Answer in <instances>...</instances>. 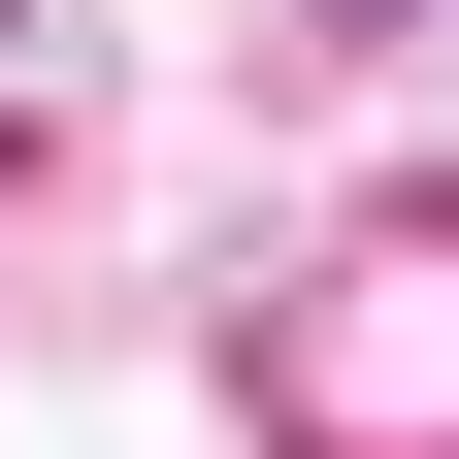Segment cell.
<instances>
[{"label": "cell", "instance_id": "6da1fadb", "mask_svg": "<svg viewBox=\"0 0 459 459\" xmlns=\"http://www.w3.org/2000/svg\"><path fill=\"white\" fill-rule=\"evenodd\" d=\"M296 459H459V230L296 296Z\"/></svg>", "mask_w": 459, "mask_h": 459}]
</instances>
